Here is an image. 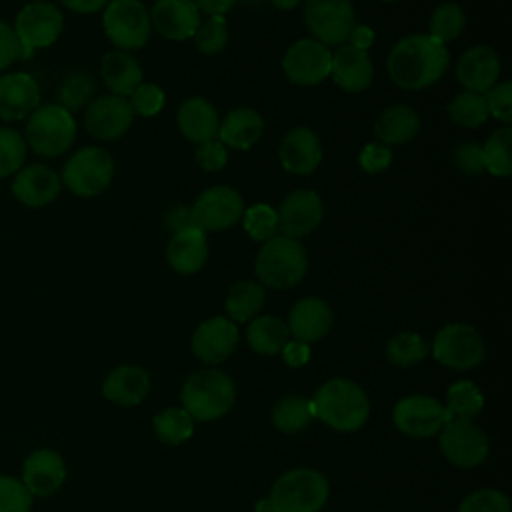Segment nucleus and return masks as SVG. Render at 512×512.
I'll list each match as a JSON object with an SVG mask.
<instances>
[{"instance_id": "obj_51", "label": "nucleus", "mask_w": 512, "mask_h": 512, "mask_svg": "<svg viewBox=\"0 0 512 512\" xmlns=\"http://www.w3.org/2000/svg\"><path fill=\"white\" fill-rule=\"evenodd\" d=\"M228 160V154H226V148L222 142L218 140H210V142H204V144H198V150H196V162L208 170V172H218L224 168Z\"/></svg>"}, {"instance_id": "obj_52", "label": "nucleus", "mask_w": 512, "mask_h": 512, "mask_svg": "<svg viewBox=\"0 0 512 512\" xmlns=\"http://www.w3.org/2000/svg\"><path fill=\"white\" fill-rule=\"evenodd\" d=\"M454 164L458 170H462L466 174H480L484 170L482 146H478L476 142L460 144L454 154Z\"/></svg>"}, {"instance_id": "obj_46", "label": "nucleus", "mask_w": 512, "mask_h": 512, "mask_svg": "<svg viewBox=\"0 0 512 512\" xmlns=\"http://www.w3.org/2000/svg\"><path fill=\"white\" fill-rule=\"evenodd\" d=\"M458 512H510V500L500 490L480 488L460 502Z\"/></svg>"}, {"instance_id": "obj_49", "label": "nucleus", "mask_w": 512, "mask_h": 512, "mask_svg": "<svg viewBox=\"0 0 512 512\" xmlns=\"http://www.w3.org/2000/svg\"><path fill=\"white\" fill-rule=\"evenodd\" d=\"M484 102L488 108V116L508 124L512 120V84L500 82L484 92Z\"/></svg>"}, {"instance_id": "obj_16", "label": "nucleus", "mask_w": 512, "mask_h": 512, "mask_svg": "<svg viewBox=\"0 0 512 512\" xmlns=\"http://www.w3.org/2000/svg\"><path fill=\"white\" fill-rule=\"evenodd\" d=\"M134 112L124 96H102L88 104L84 114L86 130L100 140H116L132 126Z\"/></svg>"}, {"instance_id": "obj_47", "label": "nucleus", "mask_w": 512, "mask_h": 512, "mask_svg": "<svg viewBox=\"0 0 512 512\" xmlns=\"http://www.w3.org/2000/svg\"><path fill=\"white\" fill-rule=\"evenodd\" d=\"M32 494L22 480L0 476V512H30Z\"/></svg>"}, {"instance_id": "obj_12", "label": "nucleus", "mask_w": 512, "mask_h": 512, "mask_svg": "<svg viewBox=\"0 0 512 512\" xmlns=\"http://www.w3.org/2000/svg\"><path fill=\"white\" fill-rule=\"evenodd\" d=\"M392 420L400 432L412 438H428L442 430V426L452 420L446 406H442L432 396L412 394L396 402Z\"/></svg>"}, {"instance_id": "obj_58", "label": "nucleus", "mask_w": 512, "mask_h": 512, "mask_svg": "<svg viewBox=\"0 0 512 512\" xmlns=\"http://www.w3.org/2000/svg\"><path fill=\"white\" fill-rule=\"evenodd\" d=\"M68 10L80 12V14H90L100 8H104L110 0H60Z\"/></svg>"}, {"instance_id": "obj_4", "label": "nucleus", "mask_w": 512, "mask_h": 512, "mask_svg": "<svg viewBox=\"0 0 512 512\" xmlns=\"http://www.w3.org/2000/svg\"><path fill=\"white\" fill-rule=\"evenodd\" d=\"M254 270L262 284L284 290L296 286L304 278L308 270V258L296 238L280 234L264 242L256 256Z\"/></svg>"}, {"instance_id": "obj_31", "label": "nucleus", "mask_w": 512, "mask_h": 512, "mask_svg": "<svg viewBox=\"0 0 512 512\" xmlns=\"http://www.w3.org/2000/svg\"><path fill=\"white\" fill-rule=\"evenodd\" d=\"M100 74L104 84L116 96H130L142 84L140 64L128 52H122V50L108 52L102 58Z\"/></svg>"}, {"instance_id": "obj_34", "label": "nucleus", "mask_w": 512, "mask_h": 512, "mask_svg": "<svg viewBox=\"0 0 512 512\" xmlns=\"http://www.w3.org/2000/svg\"><path fill=\"white\" fill-rule=\"evenodd\" d=\"M264 288L258 282L244 280L230 288L226 298V312L234 322H246L256 316L264 304Z\"/></svg>"}, {"instance_id": "obj_42", "label": "nucleus", "mask_w": 512, "mask_h": 512, "mask_svg": "<svg viewBox=\"0 0 512 512\" xmlns=\"http://www.w3.org/2000/svg\"><path fill=\"white\" fill-rule=\"evenodd\" d=\"M94 94V82L86 72H72L68 74L58 86V106L68 110H80L82 106L90 104Z\"/></svg>"}, {"instance_id": "obj_53", "label": "nucleus", "mask_w": 512, "mask_h": 512, "mask_svg": "<svg viewBox=\"0 0 512 512\" xmlns=\"http://www.w3.org/2000/svg\"><path fill=\"white\" fill-rule=\"evenodd\" d=\"M390 162H392V152L384 144H366L360 152V166L370 174L386 170Z\"/></svg>"}, {"instance_id": "obj_20", "label": "nucleus", "mask_w": 512, "mask_h": 512, "mask_svg": "<svg viewBox=\"0 0 512 512\" xmlns=\"http://www.w3.org/2000/svg\"><path fill=\"white\" fill-rule=\"evenodd\" d=\"M238 344V328L224 316L204 320L192 336V352L206 364L226 360Z\"/></svg>"}, {"instance_id": "obj_44", "label": "nucleus", "mask_w": 512, "mask_h": 512, "mask_svg": "<svg viewBox=\"0 0 512 512\" xmlns=\"http://www.w3.org/2000/svg\"><path fill=\"white\" fill-rule=\"evenodd\" d=\"M244 230L252 240L266 242L276 236L278 230V216L276 210L268 204H254L246 212H242Z\"/></svg>"}, {"instance_id": "obj_22", "label": "nucleus", "mask_w": 512, "mask_h": 512, "mask_svg": "<svg viewBox=\"0 0 512 512\" xmlns=\"http://www.w3.org/2000/svg\"><path fill=\"white\" fill-rule=\"evenodd\" d=\"M66 478V466L58 452L48 448L34 450L22 466V484L32 496L54 494Z\"/></svg>"}, {"instance_id": "obj_50", "label": "nucleus", "mask_w": 512, "mask_h": 512, "mask_svg": "<svg viewBox=\"0 0 512 512\" xmlns=\"http://www.w3.org/2000/svg\"><path fill=\"white\" fill-rule=\"evenodd\" d=\"M18 58H24L22 44H20L14 28L8 22L0 20V72H4Z\"/></svg>"}, {"instance_id": "obj_57", "label": "nucleus", "mask_w": 512, "mask_h": 512, "mask_svg": "<svg viewBox=\"0 0 512 512\" xmlns=\"http://www.w3.org/2000/svg\"><path fill=\"white\" fill-rule=\"evenodd\" d=\"M238 0H194L198 10H204L210 16H224Z\"/></svg>"}, {"instance_id": "obj_9", "label": "nucleus", "mask_w": 512, "mask_h": 512, "mask_svg": "<svg viewBox=\"0 0 512 512\" xmlns=\"http://www.w3.org/2000/svg\"><path fill=\"white\" fill-rule=\"evenodd\" d=\"M104 32L122 50L142 48L150 38V14L138 0H110L102 16Z\"/></svg>"}, {"instance_id": "obj_13", "label": "nucleus", "mask_w": 512, "mask_h": 512, "mask_svg": "<svg viewBox=\"0 0 512 512\" xmlns=\"http://www.w3.org/2000/svg\"><path fill=\"white\" fill-rule=\"evenodd\" d=\"M242 212V196L230 186H214L204 190L190 208L192 224L202 232L226 230L240 220Z\"/></svg>"}, {"instance_id": "obj_15", "label": "nucleus", "mask_w": 512, "mask_h": 512, "mask_svg": "<svg viewBox=\"0 0 512 512\" xmlns=\"http://www.w3.org/2000/svg\"><path fill=\"white\" fill-rule=\"evenodd\" d=\"M330 62L332 54L328 46L320 44L318 40L304 38L294 42L282 60L284 74L290 82L302 86H314L330 76Z\"/></svg>"}, {"instance_id": "obj_45", "label": "nucleus", "mask_w": 512, "mask_h": 512, "mask_svg": "<svg viewBox=\"0 0 512 512\" xmlns=\"http://www.w3.org/2000/svg\"><path fill=\"white\" fill-rule=\"evenodd\" d=\"M192 38L196 42V48L208 56L224 50L228 42V28L224 16H210L204 22H200Z\"/></svg>"}, {"instance_id": "obj_40", "label": "nucleus", "mask_w": 512, "mask_h": 512, "mask_svg": "<svg viewBox=\"0 0 512 512\" xmlns=\"http://www.w3.org/2000/svg\"><path fill=\"white\" fill-rule=\"evenodd\" d=\"M446 400H448L446 404L448 414L452 418H464V420L474 418L484 406L482 392L470 380H460L452 384L446 392Z\"/></svg>"}, {"instance_id": "obj_25", "label": "nucleus", "mask_w": 512, "mask_h": 512, "mask_svg": "<svg viewBox=\"0 0 512 512\" xmlns=\"http://www.w3.org/2000/svg\"><path fill=\"white\" fill-rule=\"evenodd\" d=\"M322 160L318 136L308 128L290 130L280 144V162L292 174H310Z\"/></svg>"}, {"instance_id": "obj_24", "label": "nucleus", "mask_w": 512, "mask_h": 512, "mask_svg": "<svg viewBox=\"0 0 512 512\" xmlns=\"http://www.w3.org/2000/svg\"><path fill=\"white\" fill-rule=\"evenodd\" d=\"M288 332L300 342H314L326 336L332 326V310L320 298L298 300L288 316Z\"/></svg>"}, {"instance_id": "obj_2", "label": "nucleus", "mask_w": 512, "mask_h": 512, "mask_svg": "<svg viewBox=\"0 0 512 512\" xmlns=\"http://www.w3.org/2000/svg\"><path fill=\"white\" fill-rule=\"evenodd\" d=\"M310 410L324 424L340 432H354L368 420L370 402L364 390L352 380L332 378L316 390Z\"/></svg>"}, {"instance_id": "obj_1", "label": "nucleus", "mask_w": 512, "mask_h": 512, "mask_svg": "<svg viewBox=\"0 0 512 512\" xmlns=\"http://www.w3.org/2000/svg\"><path fill=\"white\" fill-rule=\"evenodd\" d=\"M446 44L428 34L402 38L388 54V74L404 90H422L434 84L448 68Z\"/></svg>"}, {"instance_id": "obj_11", "label": "nucleus", "mask_w": 512, "mask_h": 512, "mask_svg": "<svg viewBox=\"0 0 512 512\" xmlns=\"http://www.w3.org/2000/svg\"><path fill=\"white\" fill-rule=\"evenodd\" d=\"M304 22L324 46L344 44L356 26L350 0H304Z\"/></svg>"}, {"instance_id": "obj_8", "label": "nucleus", "mask_w": 512, "mask_h": 512, "mask_svg": "<svg viewBox=\"0 0 512 512\" xmlns=\"http://www.w3.org/2000/svg\"><path fill=\"white\" fill-rule=\"evenodd\" d=\"M12 28L22 44L24 58H30L34 50L48 48L60 38L64 16L52 2L34 0L20 8Z\"/></svg>"}, {"instance_id": "obj_10", "label": "nucleus", "mask_w": 512, "mask_h": 512, "mask_svg": "<svg viewBox=\"0 0 512 512\" xmlns=\"http://www.w3.org/2000/svg\"><path fill=\"white\" fill-rule=\"evenodd\" d=\"M484 340L468 324H446L432 342V356L454 370H470L484 360Z\"/></svg>"}, {"instance_id": "obj_39", "label": "nucleus", "mask_w": 512, "mask_h": 512, "mask_svg": "<svg viewBox=\"0 0 512 512\" xmlns=\"http://www.w3.org/2000/svg\"><path fill=\"white\" fill-rule=\"evenodd\" d=\"M464 24H466L464 10L454 2H446V4H440L432 12L430 22H428V30H430L428 36L446 44V42L456 40L462 34Z\"/></svg>"}, {"instance_id": "obj_14", "label": "nucleus", "mask_w": 512, "mask_h": 512, "mask_svg": "<svg viewBox=\"0 0 512 512\" xmlns=\"http://www.w3.org/2000/svg\"><path fill=\"white\" fill-rule=\"evenodd\" d=\"M440 450L452 464L474 468L488 456V438L470 420L452 418L440 430Z\"/></svg>"}, {"instance_id": "obj_37", "label": "nucleus", "mask_w": 512, "mask_h": 512, "mask_svg": "<svg viewBox=\"0 0 512 512\" xmlns=\"http://www.w3.org/2000/svg\"><path fill=\"white\" fill-rule=\"evenodd\" d=\"M154 434L166 444H182L194 432V420L184 408H166L152 420Z\"/></svg>"}, {"instance_id": "obj_41", "label": "nucleus", "mask_w": 512, "mask_h": 512, "mask_svg": "<svg viewBox=\"0 0 512 512\" xmlns=\"http://www.w3.org/2000/svg\"><path fill=\"white\" fill-rule=\"evenodd\" d=\"M448 114H450L452 122H456L458 126H464V128H476V126L484 124L488 118L484 94L464 90L462 94H458L450 100Z\"/></svg>"}, {"instance_id": "obj_35", "label": "nucleus", "mask_w": 512, "mask_h": 512, "mask_svg": "<svg viewBox=\"0 0 512 512\" xmlns=\"http://www.w3.org/2000/svg\"><path fill=\"white\" fill-rule=\"evenodd\" d=\"M312 418L314 416L310 410V400L296 394H288L280 398L272 410L274 426L286 434H296L304 430Z\"/></svg>"}, {"instance_id": "obj_23", "label": "nucleus", "mask_w": 512, "mask_h": 512, "mask_svg": "<svg viewBox=\"0 0 512 512\" xmlns=\"http://www.w3.org/2000/svg\"><path fill=\"white\" fill-rule=\"evenodd\" d=\"M456 74L468 92L484 94L500 76V58L490 46H474L462 54Z\"/></svg>"}, {"instance_id": "obj_21", "label": "nucleus", "mask_w": 512, "mask_h": 512, "mask_svg": "<svg viewBox=\"0 0 512 512\" xmlns=\"http://www.w3.org/2000/svg\"><path fill=\"white\" fill-rule=\"evenodd\" d=\"M150 24L168 40L192 38L200 24V10L194 0H156Z\"/></svg>"}, {"instance_id": "obj_3", "label": "nucleus", "mask_w": 512, "mask_h": 512, "mask_svg": "<svg viewBox=\"0 0 512 512\" xmlns=\"http://www.w3.org/2000/svg\"><path fill=\"white\" fill-rule=\"evenodd\" d=\"M182 404L192 420H216L224 416L236 398V388L230 376L220 370H196L182 386Z\"/></svg>"}, {"instance_id": "obj_55", "label": "nucleus", "mask_w": 512, "mask_h": 512, "mask_svg": "<svg viewBox=\"0 0 512 512\" xmlns=\"http://www.w3.org/2000/svg\"><path fill=\"white\" fill-rule=\"evenodd\" d=\"M166 224H168V228H170L172 232H180V230H184V228L194 226V224H192L190 208H186V206H178V208L170 210V212H168V216H166Z\"/></svg>"}, {"instance_id": "obj_6", "label": "nucleus", "mask_w": 512, "mask_h": 512, "mask_svg": "<svg viewBox=\"0 0 512 512\" xmlns=\"http://www.w3.org/2000/svg\"><path fill=\"white\" fill-rule=\"evenodd\" d=\"M76 122L68 110L58 104H40L28 118L24 140L36 154L54 158L74 144Z\"/></svg>"}, {"instance_id": "obj_30", "label": "nucleus", "mask_w": 512, "mask_h": 512, "mask_svg": "<svg viewBox=\"0 0 512 512\" xmlns=\"http://www.w3.org/2000/svg\"><path fill=\"white\" fill-rule=\"evenodd\" d=\"M262 130H264V122L256 110L236 108L220 124L218 138L222 144L230 148L248 150L260 140Z\"/></svg>"}, {"instance_id": "obj_59", "label": "nucleus", "mask_w": 512, "mask_h": 512, "mask_svg": "<svg viewBox=\"0 0 512 512\" xmlns=\"http://www.w3.org/2000/svg\"><path fill=\"white\" fill-rule=\"evenodd\" d=\"M276 8H280V10H292V8H296L298 4H300V0H270Z\"/></svg>"}, {"instance_id": "obj_33", "label": "nucleus", "mask_w": 512, "mask_h": 512, "mask_svg": "<svg viewBox=\"0 0 512 512\" xmlns=\"http://www.w3.org/2000/svg\"><path fill=\"white\" fill-rule=\"evenodd\" d=\"M248 342L260 354H278L288 342V326L276 316H258L248 326Z\"/></svg>"}, {"instance_id": "obj_5", "label": "nucleus", "mask_w": 512, "mask_h": 512, "mask_svg": "<svg viewBox=\"0 0 512 512\" xmlns=\"http://www.w3.org/2000/svg\"><path fill=\"white\" fill-rule=\"evenodd\" d=\"M328 500L324 474L312 468L284 472L270 490V512H318Z\"/></svg>"}, {"instance_id": "obj_17", "label": "nucleus", "mask_w": 512, "mask_h": 512, "mask_svg": "<svg viewBox=\"0 0 512 512\" xmlns=\"http://www.w3.org/2000/svg\"><path fill=\"white\" fill-rule=\"evenodd\" d=\"M278 230L282 236L300 238L310 234L324 216L322 200L314 190H296L288 194L276 210Z\"/></svg>"}, {"instance_id": "obj_18", "label": "nucleus", "mask_w": 512, "mask_h": 512, "mask_svg": "<svg viewBox=\"0 0 512 512\" xmlns=\"http://www.w3.org/2000/svg\"><path fill=\"white\" fill-rule=\"evenodd\" d=\"M40 106V86L26 72L0 74V120L28 118Z\"/></svg>"}, {"instance_id": "obj_26", "label": "nucleus", "mask_w": 512, "mask_h": 512, "mask_svg": "<svg viewBox=\"0 0 512 512\" xmlns=\"http://www.w3.org/2000/svg\"><path fill=\"white\" fill-rule=\"evenodd\" d=\"M330 76L346 92H362L370 86L374 68L366 52L352 46H342L332 54Z\"/></svg>"}, {"instance_id": "obj_32", "label": "nucleus", "mask_w": 512, "mask_h": 512, "mask_svg": "<svg viewBox=\"0 0 512 512\" xmlns=\"http://www.w3.org/2000/svg\"><path fill=\"white\" fill-rule=\"evenodd\" d=\"M418 128H420L418 114L410 106L394 104L378 116L374 124V134L384 144H402L412 140Z\"/></svg>"}, {"instance_id": "obj_48", "label": "nucleus", "mask_w": 512, "mask_h": 512, "mask_svg": "<svg viewBox=\"0 0 512 512\" xmlns=\"http://www.w3.org/2000/svg\"><path fill=\"white\" fill-rule=\"evenodd\" d=\"M130 108L134 114L140 116H154L162 110L164 106V92L156 84H140L132 94H130Z\"/></svg>"}, {"instance_id": "obj_54", "label": "nucleus", "mask_w": 512, "mask_h": 512, "mask_svg": "<svg viewBox=\"0 0 512 512\" xmlns=\"http://www.w3.org/2000/svg\"><path fill=\"white\" fill-rule=\"evenodd\" d=\"M280 352H282V356H284V362L290 364V366H294V368L306 364L308 358H310V348H308V344H306V342H300V340H294V342L288 340Z\"/></svg>"}, {"instance_id": "obj_56", "label": "nucleus", "mask_w": 512, "mask_h": 512, "mask_svg": "<svg viewBox=\"0 0 512 512\" xmlns=\"http://www.w3.org/2000/svg\"><path fill=\"white\" fill-rule=\"evenodd\" d=\"M348 40H350L352 48L366 52V48H370L374 42V30L368 26H354Z\"/></svg>"}, {"instance_id": "obj_38", "label": "nucleus", "mask_w": 512, "mask_h": 512, "mask_svg": "<svg viewBox=\"0 0 512 512\" xmlns=\"http://www.w3.org/2000/svg\"><path fill=\"white\" fill-rule=\"evenodd\" d=\"M430 352L428 342L416 332H398L386 344V356L396 366H412Z\"/></svg>"}, {"instance_id": "obj_60", "label": "nucleus", "mask_w": 512, "mask_h": 512, "mask_svg": "<svg viewBox=\"0 0 512 512\" xmlns=\"http://www.w3.org/2000/svg\"><path fill=\"white\" fill-rule=\"evenodd\" d=\"M382 2H396V0H382Z\"/></svg>"}, {"instance_id": "obj_7", "label": "nucleus", "mask_w": 512, "mask_h": 512, "mask_svg": "<svg viewBox=\"0 0 512 512\" xmlns=\"http://www.w3.org/2000/svg\"><path fill=\"white\" fill-rule=\"evenodd\" d=\"M114 176L112 156L96 146L74 152L62 170V184L76 196H98L108 188Z\"/></svg>"}, {"instance_id": "obj_27", "label": "nucleus", "mask_w": 512, "mask_h": 512, "mask_svg": "<svg viewBox=\"0 0 512 512\" xmlns=\"http://www.w3.org/2000/svg\"><path fill=\"white\" fill-rule=\"evenodd\" d=\"M166 256H168V264L176 272L180 274L198 272L208 258L206 234L196 226L174 232V236L168 242Z\"/></svg>"}, {"instance_id": "obj_36", "label": "nucleus", "mask_w": 512, "mask_h": 512, "mask_svg": "<svg viewBox=\"0 0 512 512\" xmlns=\"http://www.w3.org/2000/svg\"><path fill=\"white\" fill-rule=\"evenodd\" d=\"M510 144H512V128L504 126L496 130L482 146V162L484 170L492 176H510L512 174V158H510Z\"/></svg>"}, {"instance_id": "obj_43", "label": "nucleus", "mask_w": 512, "mask_h": 512, "mask_svg": "<svg viewBox=\"0 0 512 512\" xmlns=\"http://www.w3.org/2000/svg\"><path fill=\"white\" fill-rule=\"evenodd\" d=\"M24 136L8 126H0V178L14 176L26 160Z\"/></svg>"}, {"instance_id": "obj_28", "label": "nucleus", "mask_w": 512, "mask_h": 512, "mask_svg": "<svg viewBox=\"0 0 512 512\" xmlns=\"http://www.w3.org/2000/svg\"><path fill=\"white\" fill-rule=\"evenodd\" d=\"M178 126L188 140L204 144L218 136L220 120L216 108L208 100L188 98L178 108Z\"/></svg>"}, {"instance_id": "obj_19", "label": "nucleus", "mask_w": 512, "mask_h": 512, "mask_svg": "<svg viewBox=\"0 0 512 512\" xmlns=\"http://www.w3.org/2000/svg\"><path fill=\"white\" fill-rule=\"evenodd\" d=\"M62 180L60 176L44 166V164H30L22 166L12 180V194L14 198L30 208H40L56 200L60 194Z\"/></svg>"}, {"instance_id": "obj_29", "label": "nucleus", "mask_w": 512, "mask_h": 512, "mask_svg": "<svg viewBox=\"0 0 512 512\" xmlns=\"http://www.w3.org/2000/svg\"><path fill=\"white\" fill-rule=\"evenodd\" d=\"M148 390H150V376L144 368H138V366H118L106 376L102 384L104 396L124 406H134L142 402Z\"/></svg>"}]
</instances>
